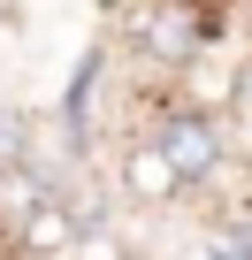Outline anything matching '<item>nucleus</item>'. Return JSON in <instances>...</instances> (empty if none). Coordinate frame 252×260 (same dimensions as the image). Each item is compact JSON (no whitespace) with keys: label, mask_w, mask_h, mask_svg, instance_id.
Masks as SVG:
<instances>
[{"label":"nucleus","mask_w":252,"mask_h":260,"mask_svg":"<svg viewBox=\"0 0 252 260\" xmlns=\"http://www.w3.org/2000/svg\"><path fill=\"white\" fill-rule=\"evenodd\" d=\"M146 138L168 153V169L184 176V191H199V184L222 176V161H229V122H222L214 107H199V100H168V107L146 122Z\"/></svg>","instance_id":"1"},{"label":"nucleus","mask_w":252,"mask_h":260,"mask_svg":"<svg viewBox=\"0 0 252 260\" xmlns=\"http://www.w3.org/2000/svg\"><path fill=\"white\" fill-rule=\"evenodd\" d=\"M122 191H130V199H176L184 191V176L168 169V153L146 138V130L130 138V153H122Z\"/></svg>","instance_id":"3"},{"label":"nucleus","mask_w":252,"mask_h":260,"mask_svg":"<svg viewBox=\"0 0 252 260\" xmlns=\"http://www.w3.org/2000/svg\"><path fill=\"white\" fill-rule=\"evenodd\" d=\"M214 39V8L206 0H146L130 16V54L146 69H191Z\"/></svg>","instance_id":"2"},{"label":"nucleus","mask_w":252,"mask_h":260,"mask_svg":"<svg viewBox=\"0 0 252 260\" xmlns=\"http://www.w3.org/2000/svg\"><path fill=\"white\" fill-rule=\"evenodd\" d=\"M31 161V130H23V115H0V176H16Z\"/></svg>","instance_id":"4"},{"label":"nucleus","mask_w":252,"mask_h":260,"mask_svg":"<svg viewBox=\"0 0 252 260\" xmlns=\"http://www.w3.org/2000/svg\"><path fill=\"white\" fill-rule=\"evenodd\" d=\"M69 260H130V252H122V237H107V230H84Z\"/></svg>","instance_id":"5"}]
</instances>
